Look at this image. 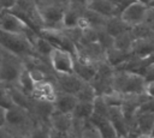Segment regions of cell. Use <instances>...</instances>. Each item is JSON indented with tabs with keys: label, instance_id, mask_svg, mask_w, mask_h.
<instances>
[{
	"label": "cell",
	"instance_id": "cell-32",
	"mask_svg": "<svg viewBox=\"0 0 154 138\" xmlns=\"http://www.w3.org/2000/svg\"><path fill=\"white\" fill-rule=\"evenodd\" d=\"M142 77L144 78L146 83H150V82H154V62H149L144 70L142 71Z\"/></svg>",
	"mask_w": 154,
	"mask_h": 138
},
{
	"label": "cell",
	"instance_id": "cell-15",
	"mask_svg": "<svg viewBox=\"0 0 154 138\" xmlns=\"http://www.w3.org/2000/svg\"><path fill=\"white\" fill-rule=\"evenodd\" d=\"M105 30L113 36L114 38L129 30H131V28L120 18V16H112L108 17L106 20V25H105Z\"/></svg>",
	"mask_w": 154,
	"mask_h": 138
},
{
	"label": "cell",
	"instance_id": "cell-35",
	"mask_svg": "<svg viewBox=\"0 0 154 138\" xmlns=\"http://www.w3.org/2000/svg\"><path fill=\"white\" fill-rule=\"evenodd\" d=\"M40 4H47V5H55V6H61L67 8L71 5V0H40L37 5Z\"/></svg>",
	"mask_w": 154,
	"mask_h": 138
},
{
	"label": "cell",
	"instance_id": "cell-2",
	"mask_svg": "<svg viewBox=\"0 0 154 138\" xmlns=\"http://www.w3.org/2000/svg\"><path fill=\"white\" fill-rule=\"evenodd\" d=\"M146 80L142 74L129 71H117L113 78V89L123 96L146 94Z\"/></svg>",
	"mask_w": 154,
	"mask_h": 138
},
{
	"label": "cell",
	"instance_id": "cell-21",
	"mask_svg": "<svg viewBox=\"0 0 154 138\" xmlns=\"http://www.w3.org/2000/svg\"><path fill=\"white\" fill-rule=\"evenodd\" d=\"M135 43V37L131 32V30L117 36L114 38V48L125 52V53H132V47Z\"/></svg>",
	"mask_w": 154,
	"mask_h": 138
},
{
	"label": "cell",
	"instance_id": "cell-28",
	"mask_svg": "<svg viewBox=\"0 0 154 138\" xmlns=\"http://www.w3.org/2000/svg\"><path fill=\"white\" fill-rule=\"evenodd\" d=\"M109 106L106 103L102 96H97L94 101V114L109 119Z\"/></svg>",
	"mask_w": 154,
	"mask_h": 138
},
{
	"label": "cell",
	"instance_id": "cell-7",
	"mask_svg": "<svg viewBox=\"0 0 154 138\" xmlns=\"http://www.w3.org/2000/svg\"><path fill=\"white\" fill-rule=\"evenodd\" d=\"M148 8H149V5L147 2L141 1V0H136L135 2L130 4L120 13V18L130 28H134L136 25H140V24L144 23V19H146Z\"/></svg>",
	"mask_w": 154,
	"mask_h": 138
},
{
	"label": "cell",
	"instance_id": "cell-11",
	"mask_svg": "<svg viewBox=\"0 0 154 138\" xmlns=\"http://www.w3.org/2000/svg\"><path fill=\"white\" fill-rule=\"evenodd\" d=\"M77 103H78V100H77L76 95L60 92V91H58L57 98L53 102L55 110H58L60 113H65V114H72Z\"/></svg>",
	"mask_w": 154,
	"mask_h": 138
},
{
	"label": "cell",
	"instance_id": "cell-18",
	"mask_svg": "<svg viewBox=\"0 0 154 138\" xmlns=\"http://www.w3.org/2000/svg\"><path fill=\"white\" fill-rule=\"evenodd\" d=\"M85 8L77 7L73 5H70L65 12L64 16V29H71V28H77L78 23L83 16V11ZM63 29V30H64Z\"/></svg>",
	"mask_w": 154,
	"mask_h": 138
},
{
	"label": "cell",
	"instance_id": "cell-36",
	"mask_svg": "<svg viewBox=\"0 0 154 138\" xmlns=\"http://www.w3.org/2000/svg\"><path fill=\"white\" fill-rule=\"evenodd\" d=\"M144 92H146V95H147L148 97L154 98V82H150V83H147V84H146Z\"/></svg>",
	"mask_w": 154,
	"mask_h": 138
},
{
	"label": "cell",
	"instance_id": "cell-6",
	"mask_svg": "<svg viewBox=\"0 0 154 138\" xmlns=\"http://www.w3.org/2000/svg\"><path fill=\"white\" fill-rule=\"evenodd\" d=\"M49 64L55 74L75 73V55L70 52L55 47L49 55Z\"/></svg>",
	"mask_w": 154,
	"mask_h": 138
},
{
	"label": "cell",
	"instance_id": "cell-10",
	"mask_svg": "<svg viewBox=\"0 0 154 138\" xmlns=\"http://www.w3.org/2000/svg\"><path fill=\"white\" fill-rule=\"evenodd\" d=\"M58 95V89L52 80H46L35 84L34 91L31 96L35 100H42V101H48V102H54Z\"/></svg>",
	"mask_w": 154,
	"mask_h": 138
},
{
	"label": "cell",
	"instance_id": "cell-25",
	"mask_svg": "<svg viewBox=\"0 0 154 138\" xmlns=\"http://www.w3.org/2000/svg\"><path fill=\"white\" fill-rule=\"evenodd\" d=\"M76 97H77L78 102L94 103V101L97 97V94H96V90L91 83H84L82 85V88L78 90V92L76 94Z\"/></svg>",
	"mask_w": 154,
	"mask_h": 138
},
{
	"label": "cell",
	"instance_id": "cell-38",
	"mask_svg": "<svg viewBox=\"0 0 154 138\" xmlns=\"http://www.w3.org/2000/svg\"><path fill=\"white\" fill-rule=\"evenodd\" d=\"M137 138H154V137L150 136V134H140Z\"/></svg>",
	"mask_w": 154,
	"mask_h": 138
},
{
	"label": "cell",
	"instance_id": "cell-3",
	"mask_svg": "<svg viewBox=\"0 0 154 138\" xmlns=\"http://www.w3.org/2000/svg\"><path fill=\"white\" fill-rule=\"evenodd\" d=\"M0 47L19 56L22 60H25L30 56H38L32 42L26 36L23 35L0 31Z\"/></svg>",
	"mask_w": 154,
	"mask_h": 138
},
{
	"label": "cell",
	"instance_id": "cell-39",
	"mask_svg": "<svg viewBox=\"0 0 154 138\" xmlns=\"http://www.w3.org/2000/svg\"><path fill=\"white\" fill-rule=\"evenodd\" d=\"M150 136H153V137H154V127H153V131H152V133H150Z\"/></svg>",
	"mask_w": 154,
	"mask_h": 138
},
{
	"label": "cell",
	"instance_id": "cell-17",
	"mask_svg": "<svg viewBox=\"0 0 154 138\" xmlns=\"http://www.w3.org/2000/svg\"><path fill=\"white\" fill-rule=\"evenodd\" d=\"M87 8L93 10L107 18L112 17V16H118L116 7L108 0H88Z\"/></svg>",
	"mask_w": 154,
	"mask_h": 138
},
{
	"label": "cell",
	"instance_id": "cell-24",
	"mask_svg": "<svg viewBox=\"0 0 154 138\" xmlns=\"http://www.w3.org/2000/svg\"><path fill=\"white\" fill-rule=\"evenodd\" d=\"M94 114V103H89V102H78L72 116L76 120H81V121H87L89 120Z\"/></svg>",
	"mask_w": 154,
	"mask_h": 138
},
{
	"label": "cell",
	"instance_id": "cell-26",
	"mask_svg": "<svg viewBox=\"0 0 154 138\" xmlns=\"http://www.w3.org/2000/svg\"><path fill=\"white\" fill-rule=\"evenodd\" d=\"M131 32L135 40H154V31L146 23L131 28Z\"/></svg>",
	"mask_w": 154,
	"mask_h": 138
},
{
	"label": "cell",
	"instance_id": "cell-12",
	"mask_svg": "<svg viewBox=\"0 0 154 138\" xmlns=\"http://www.w3.org/2000/svg\"><path fill=\"white\" fill-rule=\"evenodd\" d=\"M49 125L55 131L70 133L73 126V116L72 114H65V113L54 110V113L49 119Z\"/></svg>",
	"mask_w": 154,
	"mask_h": 138
},
{
	"label": "cell",
	"instance_id": "cell-20",
	"mask_svg": "<svg viewBox=\"0 0 154 138\" xmlns=\"http://www.w3.org/2000/svg\"><path fill=\"white\" fill-rule=\"evenodd\" d=\"M154 53V40H135L132 54L140 58H148Z\"/></svg>",
	"mask_w": 154,
	"mask_h": 138
},
{
	"label": "cell",
	"instance_id": "cell-16",
	"mask_svg": "<svg viewBox=\"0 0 154 138\" xmlns=\"http://www.w3.org/2000/svg\"><path fill=\"white\" fill-rule=\"evenodd\" d=\"M135 126L141 134H150L154 127V113L137 112L135 118Z\"/></svg>",
	"mask_w": 154,
	"mask_h": 138
},
{
	"label": "cell",
	"instance_id": "cell-23",
	"mask_svg": "<svg viewBox=\"0 0 154 138\" xmlns=\"http://www.w3.org/2000/svg\"><path fill=\"white\" fill-rule=\"evenodd\" d=\"M34 47H35V50L36 53L38 54V56H41L42 59H46L48 60L49 59V55L54 50L55 46H53L47 38H45L43 36L38 35V37L34 41ZM49 61V60H48Z\"/></svg>",
	"mask_w": 154,
	"mask_h": 138
},
{
	"label": "cell",
	"instance_id": "cell-22",
	"mask_svg": "<svg viewBox=\"0 0 154 138\" xmlns=\"http://www.w3.org/2000/svg\"><path fill=\"white\" fill-rule=\"evenodd\" d=\"M83 17L88 22L90 28H94L96 30L105 29L107 17H105V16H102V14H100V13L93 11V10H89V8H85L83 11Z\"/></svg>",
	"mask_w": 154,
	"mask_h": 138
},
{
	"label": "cell",
	"instance_id": "cell-30",
	"mask_svg": "<svg viewBox=\"0 0 154 138\" xmlns=\"http://www.w3.org/2000/svg\"><path fill=\"white\" fill-rule=\"evenodd\" d=\"M81 138H102L97 128L90 122V120H87L83 126V131L81 134Z\"/></svg>",
	"mask_w": 154,
	"mask_h": 138
},
{
	"label": "cell",
	"instance_id": "cell-41",
	"mask_svg": "<svg viewBox=\"0 0 154 138\" xmlns=\"http://www.w3.org/2000/svg\"><path fill=\"white\" fill-rule=\"evenodd\" d=\"M146 2H147V4H148V5H149V0H146Z\"/></svg>",
	"mask_w": 154,
	"mask_h": 138
},
{
	"label": "cell",
	"instance_id": "cell-40",
	"mask_svg": "<svg viewBox=\"0 0 154 138\" xmlns=\"http://www.w3.org/2000/svg\"><path fill=\"white\" fill-rule=\"evenodd\" d=\"M34 1H35L36 4H38V1H40V0H34Z\"/></svg>",
	"mask_w": 154,
	"mask_h": 138
},
{
	"label": "cell",
	"instance_id": "cell-13",
	"mask_svg": "<svg viewBox=\"0 0 154 138\" xmlns=\"http://www.w3.org/2000/svg\"><path fill=\"white\" fill-rule=\"evenodd\" d=\"M97 64L85 62L75 58V74L85 83H91L96 76Z\"/></svg>",
	"mask_w": 154,
	"mask_h": 138
},
{
	"label": "cell",
	"instance_id": "cell-34",
	"mask_svg": "<svg viewBox=\"0 0 154 138\" xmlns=\"http://www.w3.org/2000/svg\"><path fill=\"white\" fill-rule=\"evenodd\" d=\"M17 1L18 0H0V7H1L0 12H11L16 7Z\"/></svg>",
	"mask_w": 154,
	"mask_h": 138
},
{
	"label": "cell",
	"instance_id": "cell-5",
	"mask_svg": "<svg viewBox=\"0 0 154 138\" xmlns=\"http://www.w3.org/2000/svg\"><path fill=\"white\" fill-rule=\"evenodd\" d=\"M37 6L42 19L43 29H48V30L64 29V16L67 8L55 5H47V4H40Z\"/></svg>",
	"mask_w": 154,
	"mask_h": 138
},
{
	"label": "cell",
	"instance_id": "cell-37",
	"mask_svg": "<svg viewBox=\"0 0 154 138\" xmlns=\"http://www.w3.org/2000/svg\"><path fill=\"white\" fill-rule=\"evenodd\" d=\"M87 2H88V0H71V5L82 7V8H87Z\"/></svg>",
	"mask_w": 154,
	"mask_h": 138
},
{
	"label": "cell",
	"instance_id": "cell-27",
	"mask_svg": "<svg viewBox=\"0 0 154 138\" xmlns=\"http://www.w3.org/2000/svg\"><path fill=\"white\" fill-rule=\"evenodd\" d=\"M17 86L19 89H22L23 91H25L26 94H29V95L32 94L34 88H35V83H34V80H32V78H31V76H30V73L26 68H24V71L22 72Z\"/></svg>",
	"mask_w": 154,
	"mask_h": 138
},
{
	"label": "cell",
	"instance_id": "cell-29",
	"mask_svg": "<svg viewBox=\"0 0 154 138\" xmlns=\"http://www.w3.org/2000/svg\"><path fill=\"white\" fill-rule=\"evenodd\" d=\"M99 31V40H97V42L102 46V48L107 52L108 49H111V48H113L114 47V37L113 36H111L105 29H100V30H97Z\"/></svg>",
	"mask_w": 154,
	"mask_h": 138
},
{
	"label": "cell",
	"instance_id": "cell-14",
	"mask_svg": "<svg viewBox=\"0 0 154 138\" xmlns=\"http://www.w3.org/2000/svg\"><path fill=\"white\" fill-rule=\"evenodd\" d=\"M89 120L97 128V131L100 132L102 138H119L113 124L111 122V120L108 118H103V116L93 114V116Z\"/></svg>",
	"mask_w": 154,
	"mask_h": 138
},
{
	"label": "cell",
	"instance_id": "cell-33",
	"mask_svg": "<svg viewBox=\"0 0 154 138\" xmlns=\"http://www.w3.org/2000/svg\"><path fill=\"white\" fill-rule=\"evenodd\" d=\"M138 112H143V113H154V98L148 97L140 107Z\"/></svg>",
	"mask_w": 154,
	"mask_h": 138
},
{
	"label": "cell",
	"instance_id": "cell-9",
	"mask_svg": "<svg viewBox=\"0 0 154 138\" xmlns=\"http://www.w3.org/2000/svg\"><path fill=\"white\" fill-rule=\"evenodd\" d=\"M84 83L85 82H83L75 73L73 74H55V78H54V84L58 91L72 94V95H76Z\"/></svg>",
	"mask_w": 154,
	"mask_h": 138
},
{
	"label": "cell",
	"instance_id": "cell-31",
	"mask_svg": "<svg viewBox=\"0 0 154 138\" xmlns=\"http://www.w3.org/2000/svg\"><path fill=\"white\" fill-rule=\"evenodd\" d=\"M111 4H113V6L116 7V10H117V13H118V16H120V13L130 5V4H132V2H135L136 0H108Z\"/></svg>",
	"mask_w": 154,
	"mask_h": 138
},
{
	"label": "cell",
	"instance_id": "cell-4",
	"mask_svg": "<svg viewBox=\"0 0 154 138\" xmlns=\"http://www.w3.org/2000/svg\"><path fill=\"white\" fill-rule=\"evenodd\" d=\"M0 31L26 36L32 44L38 37V34L31 26H29L22 18L12 12H0Z\"/></svg>",
	"mask_w": 154,
	"mask_h": 138
},
{
	"label": "cell",
	"instance_id": "cell-8",
	"mask_svg": "<svg viewBox=\"0 0 154 138\" xmlns=\"http://www.w3.org/2000/svg\"><path fill=\"white\" fill-rule=\"evenodd\" d=\"M75 58L85 62L99 64L106 60V50L102 48V46L99 42L83 43L77 46V53Z\"/></svg>",
	"mask_w": 154,
	"mask_h": 138
},
{
	"label": "cell",
	"instance_id": "cell-19",
	"mask_svg": "<svg viewBox=\"0 0 154 138\" xmlns=\"http://www.w3.org/2000/svg\"><path fill=\"white\" fill-rule=\"evenodd\" d=\"M132 55H134L132 53H125L113 47L106 52V61L117 70L122 64H124Z\"/></svg>",
	"mask_w": 154,
	"mask_h": 138
},
{
	"label": "cell",
	"instance_id": "cell-1",
	"mask_svg": "<svg viewBox=\"0 0 154 138\" xmlns=\"http://www.w3.org/2000/svg\"><path fill=\"white\" fill-rule=\"evenodd\" d=\"M24 61L0 47V84L6 86H13L18 84L19 77L24 71Z\"/></svg>",
	"mask_w": 154,
	"mask_h": 138
}]
</instances>
